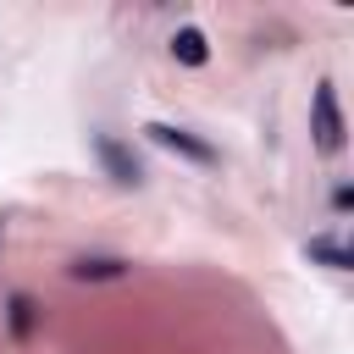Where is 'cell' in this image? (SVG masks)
I'll use <instances>...</instances> for the list:
<instances>
[{"mask_svg":"<svg viewBox=\"0 0 354 354\" xmlns=\"http://www.w3.org/2000/svg\"><path fill=\"white\" fill-rule=\"evenodd\" d=\"M66 277L72 282H122L127 277V260H116V254H83V260L66 266Z\"/></svg>","mask_w":354,"mask_h":354,"instance_id":"4","label":"cell"},{"mask_svg":"<svg viewBox=\"0 0 354 354\" xmlns=\"http://www.w3.org/2000/svg\"><path fill=\"white\" fill-rule=\"evenodd\" d=\"M310 133H315L321 155L343 149V111H337V88L332 83H315V94H310Z\"/></svg>","mask_w":354,"mask_h":354,"instance_id":"1","label":"cell"},{"mask_svg":"<svg viewBox=\"0 0 354 354\" xmlns=\"http://www.w3.org/2000/svg\"><path fill=\"white\" fill-rule=\"evenodd\" d=\"M0 238H6V221H0Z\"/></svg>","mask_w":354,"mask_h":354,"instance_id":"8","label":"cell"},{"mask_svg":"<svg viewBox=\"0 0 354 354\" xmlns=\"http://www.w3.org/2000/svg\"><path fill=\"white\" fill-rule=\"evenodd\" d=\"M144 133H149V144H160V149H171V155H183V160H194V166H216V160H221V155H216L205 138H194L188 127H171V122H149Z\"/></svg>","mask_w":354,"mask_h":354,"instance_id":"3","label":"cell"},{"mask_svg":"<svg viewBox=\"0 0 354 354\" xmlns=\"http://www.w3.org/2000/svg\"><path fill=\"white\" fill-rule=\"evenodd\" d=\"M171 55H177L183 66H205V61H210V44H205L199 28H177V33H171Z\"/></svg>","mask_w":354,"mask_h":354,"instance_id":"7","label":"cell"},{"mask_svg":"<svg viewBox=\"0 0 354 354\" xmlns=\"http://www.w3.org/2000/svg\"><path fill=\"white\" fill-rule=\"evenodd\" d=\"M94 160L105 166V177L116 188H138L144 183V160L133 155V144H122L116 133H94Z\"/></svg>","mask_w":354,"mask_h":354,"instance_id":"2","label":"cell"},{"mask_svg":"<svg viewBox=\"0 0 354 354\" xmlns=\"http://www.w3.org/2000/svg\"><path fill=\"white\" fill-rule=\"evenodd\" d=\"M33 321H39V304L28 293H11L6 299V332H11V343H28L33 337Z\"/></svg>","mask_w":354,"mask_h":354,"instance_id":"6","label":"cell"},{"mask_svg":"<svg viewBox=\"0 0 354 354\" xmlns=\"http://www.w3.org/2000/svg\"><path fill=\"white\" fill-rule=\"evenodd\" d=\"M304 254H310L315 266H326V271H348V266H354V254H348V243H343L337 232H315V238L304 243Z\"/></svg>","mask_w":354,"mask_h":354,"instance_id":"5","label":"cell"}]
</instances>
